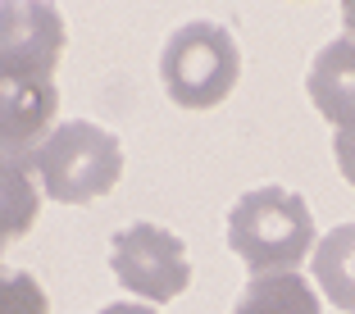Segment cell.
Returning <instances> with one entry per match:
<instances>
[{
  "label": "cell",
  "mask_w": 355,
  "mask_h": 314,
  "mask_svg": "<svg viewBox=\"0 0 355 314\" xmlns=\"http://www.w3.org/2000/svg\"><path fill=\"white\" fill-rule=\"evenodd\" d=\"M32 168L51 200L87 205V200H101L114 191L119 173H123V141L105 132L101 123L69 119L32 150Z\"/></svg>",
  "instance_id": "cell-2"
},
{
  "label": "cell",
  "mask_w": 355,
  "mask_h": 314,
  "mask_svg": "<svg viewBox=\"0 0 355 314\" xmlns=\"http://www.w3.org/2000/svg\"><path fill=\"white\" fill-rule=\"evenodd\" d=\"M110 269H114L123 292H132L137 301H150V305L182 296L191 283L187 246H182L178 232L159 228V223H128L123 232H114Z\"/></svg>",
  "instance_id": "cell-4"
},
{
  "label": "cell",
  "mask_w": 355,
  "mask_h": 314,
  "mask_svg": "<svg viewBox=\"0 0 355 314\" xmlns=\"http://www.w3.org/2000/svg\"><path fill=\"white\" fill-rule=\"evenodd\" d=\"M228 251L246 264L251 278L296 273L314 251V214L292 187H251L228 209Z\"/></svg>",
  "instance_id": "cell-1"
},
{
  "label": "cell",
  "mask_w": 355,
  "mask_h": 314,
  "mask_svg": "<svg viewBox=\"0 0 355 314\" xmlns=\"http://www.w3.org/2000/svg\"><path fill=\"white\" fill-rule=\"evenodd\" d=\"M310 260H314V283L324 287V296L337 310L355 314V223H337L333 232H324Z\"/></svg>",
  "instance_id": "cell-9"
},
{
  "label": "cell",
  "mask_w": 355,
  "mask_h": 314,
  "mask_svg": "<svg viewBox=\"0 0 355 314\" xmlns=\"http://www.w3.org/2000/svg\"><path fill=\"white\" fill-rule=\"evenodd\" d=\"M60 114L55 78H10L0 73V141L14 150H37Z\"/></svg>",
  "instance_id": "cell-6"
},
{
  "label": "cell",
  "mask_w": 355,
  "mask_h": 314,
  "mask_svg": "<svg viewBox=\"0 0 355 314\" xmlns=\"http://www.w3.org/2000/svg\"><path fill=\"white\" fill-rule=\"evenodd\" d=\"M69 28L46 0H5L0 5V73L10 78H55Z\"/></svg>",
  "instance_id": "cell-5"
},
{
  "label": "cell",
  "mask_w": 355,
  "mask_h": 314,
  "mask_svg": "<svg viewBox=\"0 0 355 314\" xmlns=\"http://www.w3.org/2000/svg\"><path fill=\"white\" fill-rule=\"evenodd\" d=\"M305 91L328 123L355 128V37H337L314 55Z\"/></svg>",
  "instance_id": "cell-7"
},
{
  "label": "cell",
  "mask_w": 355,
  "mask_h": 314,
  "mask_svg": "<svg viewBox=\"0 0 355 314\" xmlns=\"http://www.w3.org/2000/svg\"><path fill=\"white\" fill-rule=\"evenodd\" d=\"M241 78V51L223 23L191 19L168 32L159 51V82L178 110H214L228 101V91Z\"/></svg>",
  "instance_id": "cell-3"
},
{
  "label": "cell",
  "mask_w": 355,
  "mask_h": 314,
  "mask_svg": "<svg viewBox=\"0 0 355 314\" xmlns=\"http://www.w3.org/2000/svg\"><path fill=\"white\" fill-rule=\"evenodd\" d=\"M342 19H346V28H351V37H355V5H346V10H342Z\"/></svg>",
  "instance_id": "cell-14"
},
{
  "label": "cell",
  "mask_w": 355,
  "mask_h": 314,
  "mask_svg": "<svg viewBox=\"0 0 355 314\" xmlns=\"http://www.w3.org/2000/svg\"><path fill=\"white\" fill-rule=\"evenodd\" d=\"M96 314H159V310H150L146 301H114V305H105V310H96Z\"/></svg>",
  "instance_id": "cell-13"
},
{
  "label": "cell",
  "mask_w": 355,
  "mask_h": 314,
  "mask_svg": "<svg viewBox=\"0 0 355 314\" xmlns=\"http://www.w3.org/2000/svg\"><path fill=\"white\" fill-rule=\"evenodd\" d=\"M232 314H324V310H319V292L301 273H269V278L246 283Z\"/></svg>",
  "instance_id": "cell-10"
},
{
  "label": "cell",
  "mask_w": 355,
  "mask_h": 314,
  "mask_svg": "<svg viewBox=\"0 0 355 314\" xmlns=\"http://www.w3.org/2000/svg\"><path fill=\"white\" fill-rule=\"evenodd\" d=\"M42 196L32 187V150H14L0 141V255L37 223Z\"/></svg>",
  "instance_id": "cell-8"
},
{
  "label": "cell",
  "mask_w": 355,
  "mask_h": 314,
  "mask_svg": "<svg viewBox=\"0 0 355 314\" xmlns=\"http://www.w3.org/2000/svg\"><path fill=\"white\" fill-rule=\"evenodd\" d=\"M0 314H51V296L28 269L0 264Z\"/></svg>",
  "instance_id": "cell-11"
},
{
  "label": "cell",
  "mask_w": 355,
  "mask_h": 314,
  "mask_svg": "<svg viewBox=\"0 0 355 314\" xmlns=\"http://www.w3.org/2000/svg\"><path fill=\"white\" fill-rule=\"evenodd\" d=\"M333 159H337V168H342V178L355 187V128H337V137H333Z\"/></svg>",
  "instance_id": "cell-12"
}]
</instances>
